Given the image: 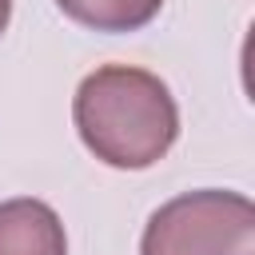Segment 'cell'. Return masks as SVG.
Masks as SVG:
<instances>
[{
  "instance_id": "cell-3",
  "label": "cell",
  "mask_w": 255,
  "mask_h": 255,
  "mask_svg": "<svg viewBox=\"0 0 255 255\" xmlns=\"http://www.w3.org/2000/svg\"><path fill=\"white\" fill-rule=\"evenodd\" d=\"M0 255H68L60 215L44 199L0 203Z\"/></svg>"
},
{
  "instance_id": "cell-4",
  "label": "cell",
  "mask_w": 255,
  "mask_h": 255,
  "mask_svg": "<svg viewBox=\"0 0 255 255\" xmlns=\"http://www.w3.org/2000/svg\"><path fill=\"white\" fill-rule=\"evenodd\" d=\"M60 12L92 32H135L151 24L163 0H56Z\"/></svg>"
},
{
  "instance_id": "cell-2",
  "label": "cell",
  "mask_w": 255,
  "mask_h": 255,
  "mask_svg": "<svg viewBox=\"0 0 255 255\" xmlns=\"http://www.w3.org/2000/svg\"><path fill=\"white\" fill-rule=\"evenodd\" d=\"M139 255H255V203L239 191H183L151 211Z\"/></svg>"
},
{
  "instance_id": "cell-1",
  "label": "cell",
  "mask_w": 255,
  "mask_h": 255,
  "mask_svg": "<svg viewBox=\"0 0 255 255\" xmlns=\"http://www.w3.org/2000/svg\"><path fill=\"white\" fill-rule=\"evenodd\" d=\"M72 120L84 147L120 171L159 163L179 135V108L167 84L143 68L104 64L76 88Z\"/></svg>"
},
{
  "instance_id": "cell-5",
  "label": "cell",
  "mask_w": 255,
  "mask_h": 255,
  "mask_svg": "<svg viewBox=\"0 0 255 255\" xmlns=\"http://www.w3.org/2000/svg\"><path fill=\"white\" fill-rule=\"evenodd\" d=\"M8 20H12V0H0V36H4Z\"/></svg>"
}]
</instances>
